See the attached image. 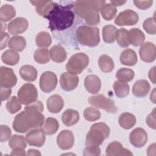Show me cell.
Wrapping results in <instances>:
<instances>
[{"label": "cell", "instance_id": "1", "mask_svg": "<svg viewBox=\"0 0 156 156\" xmlns=\"http://www.w3.org/2000/svg\"><path fill=\"white\" fill-rule=\"evenodd\" d=\"M46 18L49 20V27L52 31H62L73 25L74 13L70 5H62L54 2L52 10Z\"/></svg>", "mask_w": 156, "mask_h": 156}, {"label": "cell", "instance_id": "2", "mask_svg": "<svg viewBox=\"0 0 156 156\" xmlns=\"http://www.w3.org/2000/svg\"><path fill=\"white\" fill-rule=\"evenodd\" d=\"M44 122L43 115L36 110H25L18 114L13 122V129L18 133H24L31 129L41 127Z\"/></svg>", "mask_w": 156, "mask_h": 156}, {"label": "cell", "instance_id": "3", "mask_svg": "<svg viewBox=\"0 0 156 156\" xmlns=\"http://www.w3.org/2000/svg\"><path fill=\"white\" fill-rule=\"evenodd\" d=\"M74 10L79 16L85 20L88 25H97L100 22L99 10L94 6L93 0L76 1Z\"/></svg>", "mask_w": 156, "mask_h": 156}, {"label": "cell", "instance_id": "4", "mask_svg": "<svg viewBox=\"0 0 156 156\" xmlns=\"http://www.w3.org/2000/svg\"><path fill=\"white\" fill-rule=\"evenodd\" d=\"M76 36L77 41L83 46L94 47L100 41L99 30L96 27L80 26L77 29Z\"/></svg>", "mask_w": 156, "mask_h": 156}, {"label": "cell", "instance_id": "5", "mask_svg": "<svg viewBox=\"0 0 156 156\" xmlns=\"http://www.w3.org/2000/svg\"><path fill=\"white\" fill-rule=\"evenodd\" d=\"M110 129L109 127L104 122L93 124L87 134L85 144L87 146L101 145L105 139L108 137Z\"/></svg>", "mask_w": 156, "mask_h": 156}, {"label": "cell", "instance_id": "6", "mask_svg": "<svg viewBox=\"0 0 156 156\" xmlns=\"http://www.w3.org/2000/svg\"><path fill=\"white\" fill-rule=\"evenodd\" d=\"M89 58L88 55L83 52L76 53L72 55L66 65L68 73L73 74H79L88 66Z\"/></svg>", "mask_w": 156, "mask_h": 156}, {"label": "cell", "instance_id": "7", "mask_svg": "<svg viewBox=\"0 0 156 156\" xmlns=\"http://www.w3.org/2000/svg\"><path fill=\"white\" fill-rule=\"evenodd\" d=\"M88 102L92 106L97 108L103 109L108 113H115L118 111V108L114 101L106 98L103 94L90 96L88 99Z\"/></svg>", "mask_w": 156, "mask_h": 156}, {"label": "cell", "instance_id": "8", "mask_svg": "<svg viewBox=\"0 0 156 156\" xmlns=\"http://www.w3.org/2000/svg\"><path fill=\"white\" fill-rule=\"evenodd\" d=\"M18 97L21 104L29 105L36 101L38 98L37 90L33 84L25 83L18 90Z\"/></svg>", "mask_w": 156, "mask_h": 156}, {"label": "cell", "instance_id": "9", "mask_svg": "<svg viewBox=\"0 0 156 156\" xmlns=\"http://www.w3.org/2000/svg\"><path fill=\"white\" fill-rule=\"evenodd\" d=\"M57 84V77L52 71H45L40 76V87L44 93H49L53 91Z\"/></svg>", "mask_w": 156, "mask_h": 156}, {"label": "cell", "instance_id": "10", "mask_svg": "<svg viewBox=\"0 0 156 156\" xmlns=\"http://www.w3.org/2000/svg\"><path fill=\"white\" fill-rule=\"evenodd\" d=\"M138 21V14L130 9L121 12L115 20V23L119 26H133Z\"/></svg>", "mask_w": 156, "mask_h": 156}, {"label": "cell", "instance_id": "11", "mask_svg": "<svg viewBox=\"0 0 156 156\" xmlns=\"http://www.w3.org/2000/svg\"><path fill=\"white\" fill-rule=\"evenodd\" d=\"M17 82V78L13 70L5 66L0 68V84L1 87L5 88H12L14 87Z\"/></svg>", "mask_w": 156, "mask_h": 156}, {"label": "cell", "instance_id": "12", "mask_svg": "<svg viewBox=\"0 0 156 156\" xmlns=\"http://www.w3.org/2000/svg\"><path fill=\"white\" fill-rule=\"evenodd\" d=\"M129 140L130 143L134 147H143L147 141V132L142 128H136L130 132L129 135Z\"/></svg>", "mask_w": 156, "mask_h": 156}, {"label": "cell", "instance_id": "13", "mask_svg": "<svg viewBox=\"0 0 156 156\" xmlns=\"http://www.w3.org/2000/svg\"><path fill=\"white\" fill-rule=\"evenodd\" d=\"M79 83V77L76 75L68 72L61 74L60 78V85L61 88L66 91L74 90Z\"/></svg>", "mask_w": 156, "mask_h": 156}, {"label": "cell", "instance_id": "14", "mask_svg": "<svg viewBox=\"0 0 156 156\" xmlns=\"http://www.w3.org/2000/svg\"><path fill=\"white\" fill-rule=\"evenodd\" d=\"M44 133L41 129H34L30 130L26 135V140L30 146L41 147L45 141Z\"/></svg>", "mask_w": 156, "mask_h": 156}, {"label": "cell", "instance_id": "15", "mask_svg": "<svg viewBox=\"0 0 156 156\" xmlns=\"http://www.w3.org/2000/svg\"><path fill=\"white\" fill-rule=\"evenodd\" d=\"M141 59L147 63L154 61L156 55V48L154 43L146 42L141 45L139 50Z\"/></svg>", "mask_w": 156, "mask_h": 156}, {"label": "cell", "instance_id": "16", "mask_svg": "<svg viewBox=\"0 0 156 156\" xmlns=\"http://www.w3.org/2000/svg\"><path fill=\"white\" fill-rule=\"evenodd\" d=\"M74 143V137L71 130H62L57 136V144L58 146L63 150L71 149L73 146Z\"/></svg>", "mask_w": 156, "mask_h": 156}, {"label": "cell", "instance_id": "17", "mask_svg": "<svg viewBox=\"0 0 156 156\" xmlns=\"http://www.w3.org/2000/svg\"><path fill=\"white\" fill-rule=\"evenodd\" d=\"M27 27V20L23 17H18L9 23L7 26V30L10 34L17 35L25 32Z\"/></svg>", "mask_w": 156, "mask_h": 156}, {"label": "cell", "instance_id": "18", "mask_svg": "<svg viewBox=\"0 0 156 156\" xmlns=\"http://www.w3.org/2000/svg\"><path fill=\"white\" fill-rule=\"evenodd\" d=\"M106 154L108 156L132 155V153L129 149L124 148L119 142L116 141L108 145L106 148Z\"/></svg>", "mask_w": 156, "mask_h": 156}, {"label": "cell", "instance_id": "19", "mask_svg": "<svg viewBox=\"0 0 156 156\" xmlns=\"http://www.w3.org/2000/svg\"><path fill=\"white\" fill-rule=\"evenodd\" d=\"M84 85L88 92L91 94H96L101 89V82L96 75L90 74L85 77Z\"/></svg>", "mask_w": 156, "mask_h": 156}, {"label": "cell", "instance_id": "20", "mask_svg": "<svg viewBox=\"0 0 156 156\" xmlns=\"http://www.w3.org/2000/svg\"><path fill=\"white\" fill-rule=\"evenodd\" d=\"M128 42L134 46H139L143 44L145 40L144 33L138 28H133L127 32Z\"/></svg>", "mask_w": 156, "mask_h": 156}, {"label": "cell", "instance_id": "21", "mask_svg": "<svg viewBox=\"0 0 156 156\" xmlns=\"http://www.w3.org/2000/svg\"><path fill=\"white\" fill-rule=\"evenodd\" d=\"M63 105V100L58 94L52 95L47 100L48 110L52 113H57L60 112Z\"/></svg>", "mask_w": 156, "mask_h": 156}, {"label": "cell", "instance_id": "22", "mask_svg": "<svg viewBox=\"0 0 156 156\" xmlns=\"http://www.w3.org/2000/svg\"><path fill=\"white\" fill-rule=\"evenodd\" d=\"M30 3L36 6L37 13L44 18L49 13L54 4L52 1H31Z\"/></svg>", "mask_w": 156, "mask_h": 156}, {"label": "cell", "instance_id": "23", "mask_svg": "<svg viewBox=\"0 0 156 156\" xmlns=\"http://www.w3.org/2000/svg\"><path fill=\"white\" fill-rule=\"evenodd\" d=\"M150 90L149 83L146 80H138L133 85L132 93L138 98L146 96Z\"/></svg>", "mask_w": 156, "mask_h": 156}, {"label": "cell", "instance_id": "24", "mask_svg": "<svg viewBox=\"0 0 156 156\" xmlns=\"http://www.w3.org/2000/svg\"><path fill=\"white\" fill-rule=\"evenodd\" d=\"M51 58L55 62L62 63L64 62L67 57L65 48L60 44L53 46L49 51Z\"/></svg>", "mask_w": 156, "mask_h": 156}, {"label": "cell", "instance_id": "25", "mask_svg": "<svg viewBox=\"0 0 156 156\" xmlns=\"http://www.w3.org/2000/svg\"><path fill=\"white\" fill-rule=\"evenodd\" d=\"M119 60L122 65L133 66L137 62V55L133 49H126L121 53Z\"/></svg>", "mask_w": 156, "mask_h": 156}, {"label": "cell", "instance_id": "26", "mask_svg": "<svg viewBox=\"0 0 156 156\" xmlns=\"http://www.w3.org/2000/svg\"><path fill=\"white\" fill-rule=\"evenodd\" d=\"M63 123L66 126L76 124L79 120V114L77 110L73 109L66 110L62 115Z\"/></svg>", "mask_w": 156, "mask_h": 156}, {"label": "cell", "instance_id": "27", "mask_svg": "<svg viewBox=\"0 0 156 156\" xmlns=\"http://www.w3.org/2000/svg\"><path fill=\"white\" fill-rule=\"evenodd\" d=\"M21 78L29 82L34 81L37 77V71L32 65H26L21 67L19 71Z\"/></svg>", "mask_w": 156, "mask_h": 156}, {"label": "cell", "instance_id": "28", "mask_svg": "<svg viewBox=\"0 0 156 156\" xmlns=\"http://www.w3.org/2000/svg\"><path fill=\"white\" fill-rule=\"evenodd\" d=\"M41 130L46 135H52L55 133L59 127L58 121L54 118H48L43 122Z\"/></svg>", "mask_w": 156, "mask_h": 156}, {"label": "cell", "instance_id": "29", "mask_svg": "<svg viewBox=\"0 0 156 156\" xmlns=\"http://www.w3.org/2000/svg\"><path fill=\"white\" fill-rule=\"evenodd\" d=\"M119 124L124 129H130L133 127L136 123L135 116L128 112L122 113L119 117Z\"/></svg>", "mask_w": 156, "mask_h": 156}, {"label": "cell", "instance_id": "30", "mask_svg": "<svg viewBox=\"0 0 156 156\" xmlns=\"http://www.w3.org/2000/svg\"><path fill=\"white\" fill-rule=\"evenodd\" d=\"M8 46L10 49L15 51H22L26 46V41L24 37L21 36H14L10 38Z\"/></svg>", "mask_w": 156, "mask_h": 156}, {"label": "cell", "instance_id": "31", "mask_svg": "<svg viewBox=\"0 0 156 156\" xmlns=\"http://www.w3.org/2000/svg\"><path fill=\"white\" fill-rule=\"evenodd\" d=\"M100 69L104 73H110L114 68V62L112 58L107 55H102L98 60Z\"/></svg>", "mask_w": 156, "mask_h": 156}, {"label": "cell", "instance_id": "32", "mask_svg": "<svg viewBox=\"0 0 156 156\" xmlns=\"http://www.w3.org/2000/svg\"><path fill=\"white\" fill-rule=\"evenodd\" d=\"M2 61L8 65H15L20 60L19 54L13 50H7L1 55Z\"/></svg>", "mask_w": 156, "mask_h": 156}, {"label": "cell", "instance_id": "33", "mask_svg": "<svg viewBox=\"0 0 156 156\" xmlns=\"http://www.w3.org/2000/svg\"><path fill=\"white\" fill-rule=\"evenodd\" d=\"M117 29L113 25H107L103 27L102 37L105 43H112L116 40Z\"/></svg>", "mask_w": 156, "mask_h": 156}, {"label": "cell", "instance_id": "34", "mask_svg": "<svg viewBox=\"0 0 156 156\" xmlns=\"http://www.w3.org/2000/svg\"><path fill=\"white\" fill-rule=\"evenodd\" d=\"M16 15L15 8L9 4H4L0 9V19L1 21L6 22L12 20Z\"/></svg>", "mask_w": 156, "mask_h": 156}, {"label": "cell", "instance_id": "35", "mask_svg": "<svg viewBox=\"0 0 156 156\" xmlns=\"http://www.w3.org/2000/svg\"><path fill=\"white\" fill-rule=\"evenodd\" d=\"M113 89L115 94L119 98L126 97L129 93V85L126 82L115 81L113 84Z\"/></svg>", "mask_w": 156, "mask_h": 156}, {"label": "cell", "instance_id": "36", "mask_svg": "<svg viewBox=\"0 0 156 156\" xmlns=\"http://www.w3.org/2000/svg\"><path fill=\"white\" fill-rule=\"evenodd\" d=\"M35 43L37 46L40 48H47L52 43L51 35L47 32H40L35 37Z\"/></svg>", "mask_w": 156, "mask_h": 156}, {"label": "cell", "instance_id": "37", "mask_svg": "<svg viewBox=\"0 0 156 156\" xmlns=\"http://www.w3.org/2000/svg\"><path fill=\"white\" fill-rule=\"evenodd\" d=\"M34 58L36 62L40 64L46 63L50 60L49 52L46 48L38 49L34 52Z\"/></svg>", "mask_w": 156, "mask_h": 156}, {"label": "cell", "instance_id": "38", "mask_svg": "<svg viewBox=\"0 0 156 156\" xmlns=\"http://www.w3.org/2000/svg\"><path fill=\"white\" fill-rule=\"evenodd\" d=\"M101 13L104 20L110 21L112 20L117 13L116 7L112 5L110 3L105 4L100 10Z\"/></svg>", "mask_w": 156, "mask_h": 156}, {"label": "cell", "instance_id": "39", "mask_svg": "<svg viewBox=\"0 0 156 156\" xmlns=\"http://www.w3.org/2000/svg\"><path fill=\"white\" fill-rule=\"evenodd\" d=\"M135 73L132 69L126 68H120L116 74V77L119 81L123 82L131 81L133 79Z\"/></svg>", "mask_w": 156, "mask_h": 156}, {"label": "cell", "instance_id": "40", "mask_svg": "<svg viewBox=\"0 0 156 156\" xmlns=\"http://www.w3.org/2000/svg\"><path fill=\"white\" fill-rule=\"evenodd\" d=\"M9 145L12 149L16 148H23L26 147V141L23 135H14L9 140Z\"/></svg>", "mask_w": 156, "mask_h": 156}, {"label": "cell", "instance_id": "41", "mask_svg": "<svg viewBox=\"0 0 156 156\" xmlns=\"http://www.w3.org/2000/svg\"><path fill=\"white\" fill-rule=\"evenodd\" d=\"M6 108L10 113L14 114L21 108V102L16 96H12L6 104Z\"/></svg>", "mask_w": 156, "mask_h": 156}, {"label": "cell", "instance_id": "42", "mask_svg": "<svg viewBox=\"0 0 156 156\" xmlns=\"http://www.w3.org/2000/svg\"><path fill=\"white\" fill-rule=\"evenodd\" d=\"M127 32L128 31L124 28H121L117 30L116 40L121 47L127 48L129 45L127 40Z\"/></svg>", "mask_w": 156, "mask_h": 156}, {"label": "cell", "instance_id": "43", "mask_svg": "<svg viewBox=\"0 0 156 156\" xmlns=\"http://www.w3.org/2000/svg\"><path fill=\"white\" fill-rule=\"evenodd\" d=\"M83 116L85 119L88 121H95L100 118L101 113L96 108L88 107L85 109Z\"/></svg>", "mask_w": 156, "mask_h": 156}, {"label": "cell", "instance_id": "44", "mask_svg": "<svg viewBox=\"0 0 156 156\" xmlns=\"http://www.w3.org/2000/svg\"><path fill=\"white\" fill-rule=\"evenodd\" d=\"M143 28L149 34L154 35L156 33L155 20L154 18H149L143 23Z\"/></svg>", "mask_w": 156, "mask_h": 156}, {"label": "cell", "instance_id": "45", "mask_svg": "<svg viewBox=\"0 0 156 156\" xmlns=\"http://www.w3.org/2000/svg\"><path fill=\"white\" fill-rule=\"evenodd\" d=\"M11 130L7 126H0V141L1 142H4L9 140L11 136Z\"/></svg>", "mask_w": 156, "mask_h": 156}, {"label": "cell", "instance_id": "46", "mask_svg": "<svg viewBox=\"0 0 156 156\" xmlns=\"http://www.w3.org/2000/svg\"><path fill=\"white\" fill-rule=\"evenodd\" d=\"M101 149L96 146H87L83 151V155H100Z\"/></svg>", "mask_w": 156, "mask_h": 156}, {"label": "cell", "instance_id": "47", "mask_svg": "<svg viewBox=\"0 0 156 156\" xmlns=\"http://www.w3.org/2000/svg\"><path fill=\"white\" fill-rule=\"evenodd\" d=\"M25 110H33L41 113L43 110V105L41 101H36L29 105H27L25 107Z\"/></svg>", "mask_w": 156, "mask_h": 156}, {"label": "cell", "instance_id": "48", "mask_svg": "<svg viewBox=\"0 0 156 156\" xmlns=\"http://www.w3.org/2000/svg\"><path fill=\"white\" fill-rule=\"evenodd\" d=\"M153 1L151 0L149 1H134L133 3L135 5L136 7H137L138 9L145 10L148 8H149L152 4Z\"/></svg>", "mask_w": 156, "mask_h": 156}, {"label": "cell", "instance_id": "49", "mask_svg": "<svg viewBox=\"0 0 156 156\" xmlns=\"http://www.w3.org/2000/svg\"><path fill=\"white\" fill-rule=\"evenodd\" d=\"M146 123L152 129H155V108H154L152 112L147 116L146 118Z\"/></svg>", "mask_w": 156, "mask_h": 156}, {"label": "cell", "instance_id": "50", "mask_svg": "<svg viewBox=\"0 0 156 156\" xmlns=\"http://www.w3.org/2000/svg\"><path fill=\"white\" fill-rule=\"evenodd\" d=\"M12 90L10 88H5L1 87V101H3L7 99L11 94Z\"/></svg>", "mask_w": 156, "mask_h": 156}, {"label": "cell", "instance_id": "51", "mask_svg": "<svg viewBox=\"0 0 156 156\" xmlns=\"http://www.w3.org/2000/svg\"><path fill=\"white\" fill-rule=\"evenodd\" d=\"M9 35L7 33L4 32L1 33V49H3L4 48L6 47L7 43L9 40Z\"/></svg>", "mask_w": 156, "mask_h": 156}, {"label": "cell", "instance_id": "52", "mask_svg": "<svg viewBox=\"0 0 156 156\" xmlns=\"http://www.w3.org/2000/svg\"><path fill=\"white\" fill-rule=\"evenodd\" d=\"M25 154V151L23 148L14 149L11 152L12 155H24Z\"/></svg>", "mask_w": 156, "mask_h": 156}, {"label": "cell", "instance_id": "53", "mask_svg": "<svg viewBox=\"0 0 156 156\" xmlns=\"http://www.w3.org/2000/svg\"><path fill=\"white\" fill-rule=\"evenodd\" d=\"M149 77L153 83H155V66H154L149 70Z\"/></svg>", "mask_w": 156, "mask_h": 156}, {"label": "cell", "instance_id": "54", "mask_svg": "<svg viewBox=\"0 0 156 156\" xmlns=\"http://www.w3.org/2000/svg\"><path fill=\"white\" fill-rule=\"evenodd\" d=\"M148 155H155V143H153L150 145L147 149Z\"/></svg>", "mask_w": 156, "mask_h": 156}, {"label": "cell", "instance_id": "55", "mask_svg": "<svg viewBox=\"0 0 156 156\" xmlns=\"http://www.w3.org/2000/svg\"><path fill=\"white\" fill-rule=\"evenodd\" d=\"M27 155H41V153L37 150L30 149L28 150Z\"/></svg>", "mask_w": 156, "mask_h": 156}, {"label": "cell", "instance_id": "56", "mask_svg": "<svg viewBox=\"0 0 156 156\" xmlns=\"http://www.w3.org/2000/svg\"><path fill=\"white\" fill-rule=\"evenodd\" d=\"M126 2V1H110V4L116 7V6H120L124 4Z\"/></svg>", "mask_w": 156, "mask_h": 156}, {"label": "cell", "instance_id": "57", "mask_svg": "<svg viewBox=\"0 0 156 156\" xmlns=\"http://www.w3.org/2000/svg\"><path fill=\"white\" fill-rule=\"evenodd\" d=\"M155 89L154 88L152 91V92L151 93V96H150V99L155 104Z\"/></svg>", "mask_w": 156, "mask_h": 156}, {"label": "cell", "instance_id": "58", "mask_svg": "<svg viewBox=\"0 0 156 156\" xmlns=\"http://www.w3.org/2000/svg\"><path fill=\"white\" fill-rule=\"evenodd\" d=\"M5 27H6L5 24H3L2 23H1V33H3V30L5 29Z\"/></svg>", "mask_w": 156, "mask_h": 156}]
</instances>
